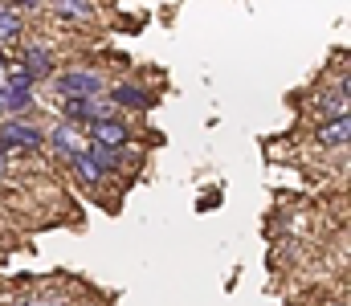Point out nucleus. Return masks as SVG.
Returning <instances> with one entry per match:
<instances>
[{"label": "nucleus", "instance_id": "obj_1", "mask_svg": "<svg viewBox=\"0 0 351 306\" xmlns=\"http://www.w3.org/2000/svg\"><path fill=\"white\" fill-rule=\"evenodd\" d=\"M58 90L66 99H98L106 90V82L94 70H66V74H58Z\"/></svg>", "mask_w": 351, "mask_h": 306}, {"label": "nucleus", "instance_id": "obj_2", "mask_svg": "<svg viewBox=\"0 0 351 306\" xmlns=\"http://www.w3.org/2000/svg\"><path fill=\"white\" fill-rule=\"evenodd\" d=\"M114 106L110 102H98V99H62V114H66V123L70 127H94V123H102V118H114L110 114Z\"/></svg>", "mask_w": 351, "mask_h": 306}, {"label": "nucleus", "instance_id": "obj_3", "mask_svg": "<svg viewBox=\"0 0 351 306\" xmlns=\"http://www.w3.org/2000/svg\"><path fill=\"white\" fill-rule=\"evenodd\" d=\"M0 139H4V147H8V151H16V147H25V151H37V147H45V135H41V127H33V123H16V118L0 123Z\"/></svg>", "mask_w": 351, "mask_h": 306}, {"label": "nucleus", "instance_id": "obj_4", "mask_svg": "<svg viewBox=\"0 0 351 306\" xmlns=\"http://www.w3.org/2000/svg\"><path fill=\"white\" fill-rule=\"evenodd\" d=\"M90 143L123 151V147L131 143V127H123L119 118H102V123H94V127H90Z\"/></svg>", "mask_w": 351, "mask_h": 306}, {"label": "nucleus", "instance_id": "obj_5", "mask_svg": "<svg viewBox=\"0 0 351 306\" xmlns=\"http://www.w3.org/2000/svg\"><path fill=\"white\" fill-rule=\"evenodd\" d=\"M45 143H53L66 160H74V155H82L86 151V143H82V135H78V127H70V123H62V127H53L49 135H45Z\"/></svg>", "mask_w": 351, "mask_h": 306}, {"label": "nucleus", "instance_id": "obj_6", "mask_svg": "<svg viewBox=\"0 0 351 306\" xmlns=\"http://www.w3.org/2000/svg\"><path fill=\"white\" fill-rule=\"evenodd\" d=\"M33 82H45V78H53V58H49V49H41V45H29L25 49V66H21Z\"/></svg>", "mask_w": 351, "mask_h": 306}, {"label": "nucleus", "instance_id": "obj_7", "mask_svg": "<svg viewBox=\"0 0 351 306\" xmlns=\"http://www.w3.org/2000/svg\"><path fill=\"white\" fill-rule=\"evenodd\" d=\"M348 135H351L348 118H323L319 131H315V139H319L323 147H348Z\"/></svg>", "mask_w": 351, "mask_h": 306}, {"label": "nucleus", "instance_id": "obj_8", "mask_svg": "<svg viewBox=\"0 0 351 306\" xmlns=\"http://www.w3.org/2000/svg\"><path fill=\"white\" fill-rule=\"evenodd\" d=\"M152 102V94L143 90V86H135V82H119L114 90H110V106H127V110H143Z\"/></svg>", "mask_w": 351, "mask_h": 306}, {"label": "nucleus", "instance_id": "obj_9", "mask_svg": "<svg viewBox=\"0 0 351 306\" xmlns=\"http://www.w3.org/2000/svg\"><path fill=\"white\" fill-rule=\"evenodd\" d=\"M86 155L90 164L106 176V172H114V168H123V160H127V151H114V147H98V143H86Z\"/></svg>", "mask_w": 351, "mask_h": 306}, {"label": "nucleus", "instance_id": "obj_10", "mask_svg": "<svg viewBox=\"0 0 351 306\" xmlns=\"http://www.w3.org/2000/svg\"><path fill=\"white\" fill-rule=\"evenodd\" d=\"M315 106H319L327 118H348V78L339 82V90H335V94H331V90H327V94H319Z\"/></svg>", "mask_w": 351, "mask_h": 306}, {"label": "nucleus", "instance_id": "obj_11", "mask_svg": "<svg viewBox=\"0 0 351 306\" xmlns=\"http://www.w3.org/2000/svg\"><path fill=\"white\" fill-rule=\"evenodd\" d=\"M21 29H25V25H21V12H16L12 4H0V49L12 45V41L21 37Z\"/></svg>", "mask_w": 351, "mask_h": 306}, {"label": "nucleus", "instance_id": "obj_12", "mask_svg": "<svg viewBox=\"0 0 351 306\" xmlns=\"http://www.w3.org/2000/svg\"><path fill=\"white\" fill-rule=\"evenodd\" d=\"M70 168H74V176H78V180H82L86 188H98V184L106 180V176H102V172H98V168L90 164V155H86V151H82V155H74V160H70Z\"/></svg>", "mask_w": 351, "mask_h": 306}, {"label": "nucleus", "instance_id": "obj_13", "mask_svg": "<svg viewBox=\"0 0 351 306\" xmlns=\"http://www.w3.org/2000/svg\"><path fill=\"white\" fill-rule=\"evenodd\" d=\"M29 106H33V94H21V90H0V110L21 114V110H29Z\"/></svg>", "mask_w": 351, "mask_h": 306}, {"label": "nucleus", "instance_id": "obj_14", "mask_svg": "<svg viewBox=\"0 0 351 306\" xmlns=\"http://www.w3.org/2000/svg\"><path fill=\"white\" fill-rule=\"evenodd\" d=\"M4 90H21V94H33V78L16 66V70H8L4 74Z\"/></svg>", "mask_w": 351, "mask_h": 306}, {"label": "nucleus", "instance_id": "obj_15", "mask_svg": "<svg viewBox=\"0 0 351 306\" xmlns=\"http://www.w3.org/2000/svg\"><path fill=\"white\" fill-rule=\"evenodd\" d=\"M58 12H62V16L82 21V16H90V4H82V0H78V4H74V0H66V4H58Z\"/></svg>", "mask_w": 351, "mask_h": 306}, {"label": "nucleus", "instance_id": "obj_16", "mask_svg": "<svg viewBox=\"0 0 351 306\" xmlns=\"http://www.w3.org/2000/svg\"><path fill=\"white\" fill-rule=\"evenodd\" d=\"M4 172H8V155H0V176H4Z\"/></svg>", "mask_w": 351, "mask_h": 306}, {"label": "nucleus", "instance_id": "obj_17", "mask_svg": "<svg viewBox=\"0 0 351 306\" xmlns=\"http://www.w3.org/2000/svg\"><path fill=\"white\" fill-rule=\"evenodd\" d=\"M21 306H53V303H21Z\"/></svg>", "mask_w": 351, "mask_h": 306}, {"label": "nucleus", "instance_id": "obj_18", "mask_svg": "<svg viewBox=\"0 0 351 306\" xmlns=\"http://www.w3.org/2000/svg\"><path fill=\"white\" fill-rule=\"evenodd\" d=\"M0 66H4V49H0Z\"/></svg>", "mask_w": 351, "mask_h": 306}, {"label": "nucleus", "instance_id": "obj_19", "mask_svg": "<svg viewBox=\"0 0 351 306\" xmlns=\"http://www.w3.org/2000/svg\"><path fill=\"white\" fill-rule=\"evenodd\" d=\"M0 78H4V66H0Z\"/></svg>", "mask_w": 351, "mask_h": 306}, {"label": "nucleus", "instance_id": "obj_20", "mask_svg": "<svg viewBox=\"0 0 351 306\" xmlns=\"http://www.w3.org/2000/svg\"><path fill=\"white\" fill-rule=\"evenodd\" d=\"M339 306H348V303H339Z\"/></svg>", "mask_w": 351, "mask_h": 306}, {"label": "nucleus", "instance_id": "obj_21", "mask_svg": "<svg viewBox=\"0 0 351 306\" xmlns=\"http://www.w3.org/2000/svg\"><path fill=\"white\" fill-rule=\"evenodd\" d=\"M0 114H4V110H0Z\"/></svg>", "mask_w": 351, "mask_h": 306}]
</instances>
